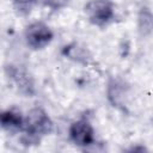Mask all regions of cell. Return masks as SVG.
<instances>
[{"instance_id": "6da1fadb", "label": "cell", "mask_w": 153, "mask_h": 153, "mask_svg": "<svg viewBox=\"0 0 153 153\" xmlns=\"http://www.w3.org/2000/svg\"><path fill=\"white\" fill-rule=\"evenodd\" d=\"M22 129L24 130L23 141L26 145L37 143L39 142V139L42 136L51 133L53 122L43 109L35 108L30 110L27 116L24 118Z\"/></svg>"}, {"instance_id": "7a4b0ae2", "label": "cell", "mask_w": 153, "mask_h": 153, "mask_svg": "<svg viewBox=\"0 0 153 153\" xmlns=\"http://www.w3.org/2000/svg\"><path fill=\"white\" fill-rule=\"evenodd\" d=\"M85 13L88 20L97 26H104L109 24L115 17L114 6L109 0L88 1L85 6Z\"/></svg>"}, {"instance_id": "3957f363", "label": "cell", "mask_w": 153, "mask_h": 153, "mask_svg": "<svg viewBox=\"0 0 153 153\" xmlns=\"http://www.w3.org/2000/svg\"><path fill=\"white\" fill-rule=\"evenodd\" d=\"M53 37L54 33L50 27L42 22L32 23L25 30V41L32 49H43L51 42Z\"/></svg>"}, {"instance_id": "277c9868", "label": "cell", "mask_w": 153, "mask_h": 153, "mask_svg": "<svg viewBox=\"0 0 153 153\" xmlns=\"http://www.w3.org/2000/svg\"><path fill=\"white\" fill-rule=\"evenodd\" d=\"M69 137L76 146L86 147L93 143V140H94L93 128L86 118H80L71 124Z\"/></svg>"}, {"instance_id": "5b68a950", "label": "cell", "mask_w": 153, "mask_h": 153, "mask_svg": "<svg viewBox=\"0 0 153 153\" xmlns=\"http://www.w3.org/2000/svg\"><path fill=\"white\" fill-rule=\"evenodd\" d=\"M6 74L7 76L14 82V85L18 87V90L26 94V96H32L35 93V85L31 75L22 67L10 65L6 67Z\"/></svg>"}, {"instance_id": "8992f818", "label": "cell", "mask_w": 153, "mask_h": 153, "mask_svg": "<svg viewBox=\"0 0 153 153\" xmlns=\"http://www.w3.org/2000/svg\"><path fill=\"white\" fill-rule=\"evenodd\" d=\"M127 94V87L120 79H111L108 84V98L114 106H121L124 104V97Z\"/></svg>"}, {"instance_id": "52a82bcc", "label": "cell", "mask_w": 153, "mask_h": 153, "mask_svg": "<svg viewBox=\"0 0 153 153\" xmlns=\"http://www.w3.org/2000/svg\"><path fill=\"white\" fill-rule=\"evenodd\" d=\"M137 27L141 36L147 37L152 33L153 29V16L148 6H142L137 14Z\"/></svg>"}, {"instance_id": "ba28073f", "label": "cell", "mask_w": 153, "mask_h": 153, "mask_svg": "<svg viewBox=\"0 0 153 153\" xmlns=\"http://www.w3.org/2000/svg\"><path fill=\"white\" fill-rule=\"evenodd\" d=\"M24 118L19 112L13 110L0 111V128L4 129H22Z\"/></svg>"}, {"instance_id": "9c48e42d", "label": "cell", "mask_w": 153, "mask_h": 153, "mask_svg": "<svg viewBox=\"0 0 153 153\" xmlns=\"http://www.w3.org/2000/svg\"><path fill=\"white\" fill-rule=\"evenodd\" d=\"M63 54L67 57H69L74 61H79V62H81V61L86 62V59H87L86 57V50L84 48H80L78 44H71L68 47H65Z\"/></svg>"}, {"instance_id": "30bf717a", "label": "cell", "mask_w": 153, "mask_h": 153, "mask_svg": "<svg viewBox=\"0 0 153 153\" xmlns=\"http://www.w3.org/2000/svg\"><path fill=\"white\" fill-rule=\"evenodd\" d=\"M13 7L20 16H26L31 12L33 5L36 4V0H12Z\"/></svg>"}, {"instance_id": "8fae6325", "label": "cell", "mask_w": 153, "mask_h": 153, "mask_svg": "<svg viewBox=\"0 0 153 153\" xmlns=\"http://www.w3.org/2000/svg\"><path fill=\"white\" fill-rule=\"evenodd\" d=\"M68 1H69V0H45V5H47L49 8L56 11V10H61V8H63L65 6H67Z\"/></svg>"}]
</instances>
